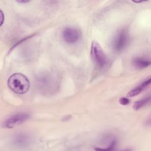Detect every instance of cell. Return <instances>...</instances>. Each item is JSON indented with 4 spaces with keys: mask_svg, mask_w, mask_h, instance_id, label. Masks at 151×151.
Wrapping results in <instances>:
<instances>
[{
    "mask_svg": "<svg viewBox=\"0 0 151 151\" xmlns=\"http://www.w3.org/2000/svg\"><path fill=\"white\" fill-rule=\"evenodd\" d=\"M133 64L137 68L143 69L150 65V61L144 58H136L133 60Z\"/></svg>",
    "mask_w": 151,
    "mask_h": 151,
    "instance_id": "cell-8",
    "label": "cell"
},
{
    "mask_svg": "<svg viewBox=\"0 0 151 151\" xmlns=\"http://www.w3.org/2000/svg\"><path fill=\"white\" fill-rule=\"evenodd\" d=\"M119 103L122 105H127L130 103V100L129 99L126 97H122L119 100Z\"/></svg>",
    "mask_w": 151,
    "mask_h": 151,
    "instance_id": "cell-10",
    "label": "cell"
},
{
    "mask_svg": "<svg viewBox=\"0 0 151 151\" xmlns=\"http://www.w3.org/2000/svg\"><path fill=\"white\" fill-rule=\"evenodd\" d=\"M30 141L29 137L25 134H19L15 136L13 139V143L18 147H24L28 145Z\"/></svg>",
    "mask_w": 151,
    "mask_h": 151,
    "instance_id": "cell-7",
    "label": "cell"
},
{
    "mask_svg": "<svg viewBox=\"0 0 151 151\" xmlns=\"http://www.w3.org/2000/svg\"><path fill=\"white\" fill-rule=\"evenodd\" d=\"M9 88L14 93L19 94L26 93L29 89L30 83L28 78L21 73H14L8 79Z\"/></svg>",
    "mask_w": 151,
    "mask_h": 151,
    "instance_id": "cell-1",
    "label": "cell"
},
{
    "mask_svg": "<svg viewBox=\"0 0 151 151\" xmlns=\"http://www.w3.org/2000/svg\"><path fill=\"white\" fill-rule=\"evenodd\" d=\"M19 3H28L29 1H25V0H21V1H17Z\"/></svg>",
    "mask_w": 151,
    "mask_h": 151,
    "instance_id": "cell-12",
    "label": "cell"
},
{
    "mask_svg": "<svg viewBox=\"0 0 151 151\" xmlns=\"http://www.w3.org/2000/svg\"><path fill=\"white\" fill-rule=\"evenodd\" d=\"M62 37L65 42L70 44L77 42L80 38V31L74 27H66L62 32Z\"/></svg>",
    "mask_w": 151,
    "mask_h": 151,
    "instance_id": "cell-5",
    "label": "cell"
},
{
    "mask_svg": "<svg viewBox=\"0 0 151 151\" xmlns=\"http://www.w3.org/2000/svg\"><path fill=\"white\" fill-rule=\"evenodd\" d=\"M129 41V35L126 29L118 31L113 38L111 45L113 50L116 52H120L127 45Z\"/></svg>",
    "mask_w": 151,
    "mask_h": 151,
    "instance_id": "cell-3",
    "label": "cell"
},
{
    "mask_svg": "<svg viewBox=\"0 0 151 151\" xmlns=\"http://www.w3.org/2000/svg\"><path fill=\"white\" fill-rule=\"evenodd\" d=\"M151 82L150 77H149L147 79L143 81L140 84H139L138 86L134 88L133 90H132L128 94V97H134L138 94H139L141 92H142L145 88H146L147 87H148Z\"/></svg>",
    "mask_w": 151,
    "mask_h": 151,
    "instance_id": "cell-6",
    "label": "cell"
},
{
    "mask_svg": "<svg viewBox=\"0 0 151 151\" xmlns=\"http://www.w3.org/2000/svg\"><path fill=\"white\" fill-rule=\"evenodd\" d=\"M91 55L94 63L100 68H104L108 63L107 57L100 45L93 41L91 46Z\"/></svg>",
    "mask_w": 151,
    "mask_h": 151,
    "instance_id": "cell-2",
    "label": "cell"
},
{
    "mask_svg": "<svg viewBox=\"0 0 151 151\" xmlns=\"http://www.w3.org/2000/svg\"><path fill=\"white\" fill-rule=\"evenodd\" d=\"M29 117V115L25 113H19L12 115L8 118L3 123V127L4 128L11 129L15 126H17L28 120Z\"/></svg>",
    "mask_w": 151,
    "mask_h": 151,
    "instance_id": "cell-4",
    "label": "cell"
},
{
    "mask_svg": "<svg viewBox=\"0 0 151 151\" xmlns=\"http://www.w3.org/2000/svg\"><path fill=\"white\" fill-rule=\"evenodd\" d=\"M150 100V97L148 96L146 98H144L142 100H140L137 101H136L134 106H133V109L136 110H139L141 108H142L143 106H145L146 104H147Z\"/></svg>",
    "mask_w": 151,
    "mask_h": 151,
    "instance_id": "cell-9",
    "label": "cell"
},
{
    "mask_svg": "<svg viewBox=\"0 0 151 151\" xmlns=\"http://www.w3.org/2000/svg\"><path fill=\"white\" fill-rule=\"evenodd\" d=\"M1 19H2V22L1 23V25H2L3 24V21H4V14H3V12L2 11H1Z\"/></svg>",
    "mask_w": 151,
    "mask_h": 151,
    "instance_id": "cell-11",
    "label": "cell"
}]
</instances>
